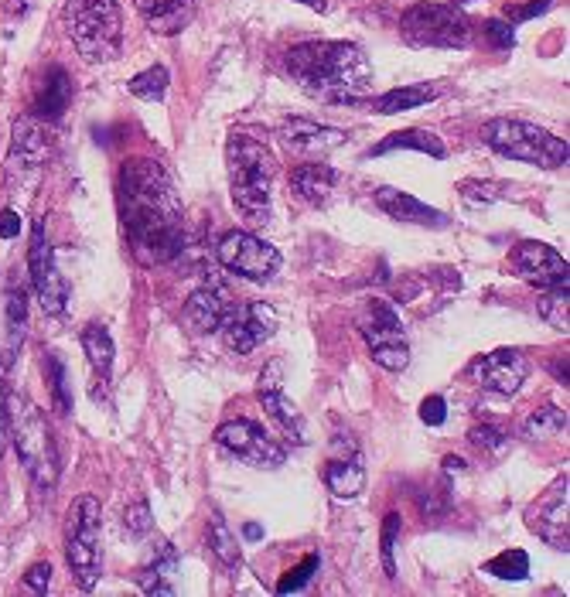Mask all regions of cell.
Masks as SVG:
<instances>
[{
	"instance_id": "c3c4849f",
	"label": "cell",
	"mask_w": 570,
	"mask_h": 597,
	"mask_svg": "<svg viewBox=\"0 0 570 597\" xmlns=\"http://www.w3.org/2000/svg\"><path fill=\"white\" fill-rule=\"evenodd\" d=\"M28 0H7V14H18V18H24L28 14Z\"/></svg>"
},
{
	"instance_id": "681fc988",
	"label": "cell",
	"mask_w": 570,
	"mask_h": 597,
	"mask_svg": "<svg viewBox=\"0 0 570 597\" xmlns=\"http://www.w3.org/2000/svg\"><path fill=\"white\" fill-rule=\"evenodd\" d=\"M243 536H246V540H260V536H263V526H260V522H246V526H243Z\"/></svg>"
},
{
	"instance_id": "7c38bea8",
	"label": "cell",
	"mask_w": 570,
	"mask_h": 597,
	"mask_svg": "<svg viewBox=\"0 0 570 597\" xmlns=\"http://www.w3.org/2000/svg\"><path fill=\"white\" fill-rule=\"evenodd\" d=\"M28 270H31V287H35V297L45 314H62L69 308V284L55 267V253L52 243H48V229L45 219L35 222L31 229V250H28Z\"/></svg>"
},
{
	"instance_id": "603a6c76",
	"label": "cell",
	"mask_w": 570,
	"mask_h": 597,
	"mask_svg": "<svg viewBox=\"0 0 570 597\" xmlns=\"http://www.w3.org/2000/svg\"><path fill=\"white\" fill-rule=\"evenodd\" d=\"M72 93H76V89H72L69 72H65L62 65H52V69L45 72V79H41L35 103H31V116H38L41 123L62 120L65 110H69V103H72Z\"/></svg>"
},
{
	"instance_id": "6da1fadb",
	"label": "cell",
	"mask_w": 570,
	"mask_h": 597,
	"mask_svg": "<svg viewBox=\"0 0 570 597\" xmlns=\"http://www.w3.org/2000/svg\"><path fill=\"white\" fill-rule=\"evenodd\" d=\"M117 209L140 267L171 263L185 250V209L168 168L154 157H130L117 174Z\"/></svg>"
},
{
	"instance_id": "60d3db41",
	"label": "cell",
	"mask_w": 570,
	"mask_h": 597,
	"mask_svg": "<svg viewBox=\"0 0 570 597\" xmlns=\"http://www.w3.org/2000/svg\"><path fill=\"white\" fill-rule=\"evenodd\" d=\"M482 31H485V38H489V45L499 48V52H509V48H516V35H512V24L509 21L492 18V21L482 24Z\"/></svg>"
},
{
	"instance_id": "484cf974",
	"label": "cell",
	"mask_w": 570,
	"mask_h": 597,
	"mask_svg": "<svg viewBox=\"0 0 570 597\" xmlns=\"http://www.w3.org/2000/svg\"><path fill=\"white\" fill-rule=\"evenodd\" d=\"M393 151H417V154L434 157V161H444V157H448V147L441 144V137L431 134V130H417V127L396 130V134L383 137L369 154H373V157H383V154H393Z\"/></svg>"
},
{
	"instance_id": "e575fe53",
	"label": "cell",
	"mask_w": 570,
	"mask_h": 597,
	"mask_svg": "<svg viewBox=\"0 0 570 597\" xmlns=\"http://www.w3.org/2000/svg\"><path fill=\"white\" fill-rule=\"evenodd\" d=\"M168 82H171L168 69H164V65H151V69L137 72V76L127 82V89L137 99H147V103H161L164 93H168Z\"/></svg>"
},
{
	"instance_id": "f546056e",
	"label": "cell",
	"mask_w": 570,
	"mask_h": 597,
	"mask_svg": "<svg viewBox=\"0 0 570 597\" xmlns=\"http://www.w3.org/2000/svg\"><path fill=\"white\" fill-rule=\"evenodd\" d=\"M82 348H86V359H89V366L99 372V379H110L117 348H113V338H110V331H106V325H99V321L86 325V331H82Z\"/></svg>"
},
{
	"instance_id": "44dd1931",
	"label": "cell",
	"mask_w": 570,
	"mask_h": 597,
	"mask_svg": "<svg viewBox=\"0 0 570 597\" xmlns=\"http://www.w3.org/2000/svg\"><path fill=\"white\" fill-rule=\"evenodd\" d=\"M229 308H233V301H229V294L222 287H198L192 297L185 301V321L192 325L195 335H212V331L222 328V321H226Z\"/></svg>"
},
{
	"instance_id": "f6af8a7d",
	"label": "cell",
	"mask_w": 570,
	"mask_h": 597,
	"mask_svg": "<svg viewBox=\"0 0 570 597\" xmlns=\"http://www.w3.org/2000/svg\"><path fill=\"white\" fill-rule=\"evenodd\" d=\"M420 420H424L427 427H441L444 420H448V400H444V396H427V400L420 403Z\"/></svg>"
},
{
	"instance_id": "d590c367",
	"label": "cell",
	"mask_w": 570,
	"mask_h": 597,
	"mask_svg": "<svg viewBox=\"0 0 570 597\" xmlns=\"http://www.w3.org/2000/svg\"><path fill=\"white\" fill-rule=\"evenodd\" d=\"M485 574L499 580H526L530 577V557L523 550H502L485 563Z\"/></svg>"
},
{
	"instance_id": "9a60e30c",
	"label": "cell",
	"mask_w": 570,
	"mask_h": 597,
	"mask_svg": "<svg viewBox=\"0 0 570 597\" xmlns=\"http://www.w3.org/2000/svg\"><path fill=\"white\" fill-rule=\"evenodd\" d=\"M509 267L523 284H533L540 290L570 284V267L564 256L547 243H536V239H526L509 253Z\"/></svg>"
},
{
	"instance_id": "f35d334b",
	"label": "cell",
	"mask_w": 570,
	"mask_h": 597,
	"mask_svg": "<svg viewBox=\"0 0 570 597\" xmlns=\"http://www.w3.org/2000/svg\"><path fill=\"white\" fill-rule=\"evenodd\" d=\"M151 526H154V516H151V505H147L144 499L134 502L127 512H123V529H127L130 536H147L151 533Z\"/></svg>"
},
{
	"instance_id": "ba28073f",
	"label": "cell",
	"mask_w": 570,
	"mask_h": 597,
	"mask_svg": "<svg viewBox=\"0 0 570 597\" xmlns=\"http://www.w3.org/2000/svg\"><path fill=\"white\" fill-rule=\"evenodd\" d=\"M99 533H103V509L96 495H79L65 522V563L82 591H93L99 580Z\"/></svg>"
},
{
	"instance_id": "f907efd6",
	"label": "cell",
	"mask_w": 570,
	"mask_h": 597,
	"mask_svg": "<svg viewBox=\"0 0 570 597\" xmlns=\"http://www.w3.org/2000/svg\"><path fill=\"white\" fill-rule=\"evenodd\" d=\"M444 471H465V458H454V454H448V458H444Z\"/></svg>"
},
{
	"instance_id": "4dcf8cb0",
	"label": "cell",
	"mask_w": 570,
	"mask_h": 597,
	"mask_svg": "<svg viewBox=\"0 0 570 597\" xmlns=\"http://www.w3.org/2000/svg\"><path fill=\"white\" fill-rule=\"evenodd\" d=\"M209 550L216 553L222 567H229V570L243 563V553H239L236 533L229 529V522L222 519V512H212V516H209Z\"/></svg>"
},
{
	"instance_id": "bcb514c9",
	"label": "cell",
	"mask_w": 570,
	"mask_h": 597,
	"mask_svg": "<svg viewBox=\"0 0 570 597\" xmlns=\"http://www.w3.org/2000/svg\"><path fill=\"white\" fill-rule=\"evenodd\" d=\"M48 584H52V567H48V563H35V567L24 574V591L28 594H45Z\"/></svg>"
},
{
	"instance_id": "277c9868",
	"label": "cell",
	"mask_w": 570,
	"mask_h": 597,
	"mask_svg": "<svg viewBox=\"0 0 570 597\" xmlns=\"http://www.w3.org/2000/svg\"><path fill=\"white\" fill-rule=\"evenodd\" d=\"M65 31L89 65L113 62L123 52V21L117 0H65Z\"/></svg>"
},
{
	"instance_id": "f5cc1de1",
	"label": "cell",
	"mask_w": 570,
	"mask_h": 597,
	"mask_svg": "<svg viewBox=\"0 0 570 597\" xmlns=\"http://www.w3.org/2000/svg\"><path fill=\"white\" fill-rule=\"evenodd\" d=\"M553 372H557V379L567 386V359L564 362H553Z\"/></svg>"
},
{
	"instance_id": "ac0fdd59",
	"label": "cell",
	"mask_w": 570,
	"mask_h": 597,
	"mask_svg": "<svg viewBox=\"0 0 570 597\" xmlns=\"http://www.w3.org/2000/svg\"><path fill=\"white\" fill-rule=\"evenodd\" d=\"M48 161V137H45V123L38 116H21L14 123V140L11 151H7V181L18 174V181H24L28 174H38L41 164Z\"/></svg>"
},
{
	"instance_id": "7dc6e473",
	"label": "cell",
	"mask_w": 570,
	"mask_h": 597,
	"mask_svg": "<svg viewBox=\"0 0 570 597\" xmlns=\"http://www.w3.org/2000/svg\"><path fill=\"white\" fill-rule=\"evenodd\" d=\"M18 232H21V212L4 209L0 212V239H14Z\"/></svg>"
},
{
	"instance_id": "4fadbf2b",
	"label": "cell",
	"mask_w": 570,
	"mask_h": 597,
	"mask_svg": "<svg viewBox=\"0 0 570 597\" xmlns=\"http://www.w3.org/2000/svg\"><path fill=\"white\" fill-rule=\"evenodd\" d=\"M277 325H280V318H277V311L270 308V304L250 301V304H239V308L233 304L219 331H222V338H226L229 352L250 355L263 342H270V338H274Z\"/></svg>"
},
{
	"instance_id": "9c48e42d",
	"label": "cell",
	"mask_w": 570,
	"mask_h": 597,
	"mask_svg": "<svg viewBox=\"0 0 570 597\" xmlns=\"http://www.w3.org/2000/svg\"><path fill=\"white\" fill-rule=\"evenodd\" d=\"M359 331L369 345V355L379 369L386 372H403L410 366V345H407V331H403L400 314L390 301L373 297L366 301V308L359 311Z\"/></svg>"
},
{
	"instance_id": "7a4b0ae2",
	"label": "cell",
	"mask_w": 570,
	"mask_h": 597,
	"mask_svg": "<svg viewBox=\"0 0 570 597\" xmlns=\"http://www.w3.org/2000/svg\"><path fill=\"white\" fill-rule=\"evenodd\" d=\"M284 69L318 103L355 106L373 89V65L355 41H301L287 48Z\"/></svg>"
},
{
	"instance_id": "ee69618b",
	"label": "cell",
	"mask_w": 570,
	"mask_h": 597,
	"mask_svg": "<svg viewBox=\"0 0 570 597\" xmlns=\"http://www.w3.org/2000/svg\"><path fill=\"white\" fill-rule=\"evenodd\" d=\"M468 441H472L478 451H502V447H506V434L489 427V424H482V427H472Z\"/></svg>"
},
{
	"instance_id": "74e56055",
	"label": "cell",
	"mask_w": 570,
	"mask_h": 597,
	"mask_svg": "<svg viewBox=\"0 0 570 597\" xmlns=\"http://www.w3.org/2000/svg\"><path fill=\"white\" fill-rule=\"evenodd\" d=\"M400 529H403V519H400V512H390V516L383 519V536H379V557H383V570H386V577H396V560H393V553H396V540H400Z\"/></svg>"
},
{
	"instance_id": "8fae6325",
	"label": "cell",
	"mask_w": 570,
	"mask_h": 597,
	"mask_svg": "<svg viewBox=\"0 0 570 597\" xmlns=\"http://www.w3.org/2000/svg\"><path fill=\"white\" fill-rule=\"evenodd\" d=\"M216 444L222 451H229L233 458H239L243 464H250V468H280L287 458V451L280 447L274 437L267 434L256 420H226L219 430H216Z\"/></svg>"
},
{
	"instance_id": "8992f818",
	"label": "cell",
	"mask_w": 570,
	"mask_h": 597,
	"mask_svg": "<svg viewBox=\"0 0 570 597\" xmlns=\"http://www.w3.org/2000/svg\"><path fill=\"white\" fill-rule=\"evenodd\" d=\"M482 140L492 147L495 154L509 157V161H523V164H533V168H564L567 157H570V147L567 140L553 137L550 130L536 127V123H523V120H506V116H499V120H489L482 127Z\"/></svg>"
},
{
	"instance_id": "d6a6232c",
	"label": "cell",
	"mask_w": 570,
	"mask_h": 597,
	"mask_svg": "<svg viewBox=\"0 0 570 597\" xmlns=\"http://www.w3.org/2000/svg\"><path fill=\"white\" fill-rule=\"evenodd\" d=\"M45 379H48V393H52V406L59 417L72 413V393H69V376H65V362L55 352L45 355Z\"/></svg>"
},
{
	"instance_id": "d4e9b609",
	"label": "cell",
	"mask_w": 570,
	"mask_h": 597,
	"mask_svg": "<svg viewBox=\"0 0 570 597\" xmlns=\"http://www.w3.org/2000/svg\"><path fill=\"white\" fill-rule=\"evenodd\" d=\"M175 567H178V550L168 540H161L158 546H154L151 560L137 570L140 591H144V594H164V597L175 594V584H171Z\"/></svg>"
},
{
	"instance_id": "8d00e7d4",
	"label": "cell",
	"mask_w": 570,
	"mask_h": 597,
	"mask_svg": "<svg viewBox=\"0 0 570 597\" xmlns=\"http://www.w3.org/2000/svg\"><path fill=\"white\" fill-rule=\"evenodd\" d=\"M318 567H321L318 553H311V557H304L301 563H297L294 570H287V574L280 577V584H277V594H297V591H304V587H308L311 580H315Z\"/></svg>"
},
{
	"instance_id": "7bdbcfd3",
	"label": "cell",
	"mask_w": 570,
	"mask_h": 597,
	"mask_svg": "<svg viewBox=\"0 0 570 597\" xmlns=\"http://www.w3.org/2000/svg\"><path fill=\"white\" fill-rule=\"evenodd\" d=\"M553 7V0H530V4H509L506 7V21L509 24H523L530 18H540V14H547Z\"/></svg>"
},
{
	"instance_id": "52a82bcc",
	"label": "cell",
	"mask_w": 570,
	"mask_h": 597,
	"mask_svg": "<svg viewBox=\"0 0 570 597\" xmlns=\"http://www.w3.org/2000/svg\"><path fill=\"white\" fill-rule=\"evenodd\" d=\"M400 35L413 48H448L461 52L472 45V21L458 4H413L400 18Z\"/></svg>"
},
{
	"instance_id": "d6986e66",
	"label": "cell",
	"mask_w": 570,
	"mask_h": 597,
	"mask_svg": "<svg viewBox=\"0 0 570 597\" xmlns=\"http://www.w3.org/2000/svg\"><path fill=\"white\" fill-rule=\"evenodd\" d=\"M280 140H284L291 151H301V154H328L345 144V130L308 120V116H291V120L280 123Z\"/></svg>"
},
{
	"instance_id": "5bb4252c",
	"label": "cell",
	"mask_w": 570,
	"mask_h": 597,
	"mask_svg": "<svg viewBox=\"0 0 570 597\" xmlns=\"http://www.w3.org/2000/svg\"><path fill=\"white\" fill-rule=\"evenodd\" d=\"M526 376H530V359L519 348H495L468 366V379L495 396H516Z\"/></svg>"
},
{
	"instance_id": "e0dca14e",
	"label": "cell",
	"mask_w": 570,
	"mask_h": 597,
	"mask_svg": "<svg viewBox=\"0 0 570 597\" xmlns=\"http://www.w3.org/2000/svg\"><path fill=\"white\" fill-rule=\"evenodd\" d=\"M567 475L557 478L550 485V492L543 495L540 502H533L526 509V519H530V529L540 536L543 543H550L553 550H564L570 546V522H567Z\"/></svg>"
},
{
	"instance_id": "cb8c5ba5",
	"label": "cell",
	"mask_w": 570,
	"mask_h": 597,
	"mask_svg": "<svg viewBox=\"0 0 570 597\" xmlns=\"http://www.w3.org/2000/svg\"><path fill=\"white\" fill-rule=\"evenodd\" d=\"M335 185H338V171L328 168V164L311 161V164H297L291 171L294 195L308 205H328V198L335 195Z\"/></svg>"
},
{
	"instance_id": "7402d4cb",
	"label": "cell",
	"mask_w": 570,
	"mask_h": 597,
	"mask_svg": "<svg viewBox=\"0 0 570 597\" xmlns=\"http://www.w3.org/2000/svg\"><path fill=\"white\" fill-rule=\"evenodd\" d=\"M137 11L154 35L171 38L195 21V0H137Z\"/></svg>"
},
{
	"instance_id": "836d02e7",
	"label": "cell",
	"mask_w": 570,
	"mask_h": 597,
	"mask_svg": "<svg viewBox=\"0 0 570 597\" xmlns=\"http://www.w3.org/2000/svg\"><path fill=\"white\" fill-rule=\"evenodd\" d=\"M567 430V413L557 410V406H543V410H536L526 417L523 424V437H530V441H547V437H557Z\"/></svg>"
},
{
	"instance_id": "3957f363",
	"label": "cell",
	"mask_w": 570,
	"mask_h": 597,
	"mask_svg": "<svg viewBox=\"0 0 570 597\" xmlns=\"http://www.w3.org/2000/svg\"><path fill=\"white\" fill-rule=\"evenodd\" d=\"M226 168H229V195L233 205L250 222L270 219L274 202V174L277 161L263 140L250 134H233L226 144Z\"/></svg>"
},
{
	"instance_id": "ab89813d",
	"label": "cell",
	"mask_w": 570,
	"mask_h": 597,
	"mask_svg": "<svg viewBox=\"0 0 570 597\" xmlns=\"http://www.w3.org/2000/svg\"><path fill=\"white\" fill-rule=\"evenodd\" d=\"M461 198H465V205H472V209H478V205H492V202H499L502 192L495 185H489V181H461Z\"/></svg>"
},
{
	"instance_id": "ffe728a7",
	"label": "cell",
	"mask_w": 570,
	"mask_h": 597,
	"mask_svg": "<svg viewBox=\"0 0 570 597\" xmlns=\"http://www.w3.org/2000/svg\"><path fill=\"white\" fill-rule=\"evenodd\" d=\"M376 205L396 222H413V226H427V229L451 226V219L441 209H431V205H424L410 192H400V188H390V185L376 188Z\"/></svg>"
},
{
	"instance_id": "b9f144b4",
	"label": "cell",
	"mask_w": 570,
	"mask_h": 597,
	"mask_svg": "<svg viewBox=\"0 0 570 597\" xmlns=\"http://www.w3.org/2000/svg\"><path fill=\"white\" fill-rule=\"evenodd\" d=\"M11 403H14V393L11 386H7L4 372H0V454L11 444Z\"/></svg>"
},
{
	"instance_id": "1f68e13d",
	"label": "cell",
	"mask_w": 570,
	"mask_h": 597,
	"mask_svg": "<svg viewBox=\"0 0 570 597\" xmlns=\"http://www.w3.org/2000/svg\"><path fill=\"white\" fill-rule=\"evenodd\" d=\"M536 311H540V318L547 321L553 331H570V284L564 287H550L547 294L536 301Z\"/></svg>"
},
{
	"instance_id": "2e32d148",
	"label": "cell",
	"mask_w": 570,
	"mask_h": 597,
	"mask_svg": "<svg viewBox=\"0 0 570 597\" xmlns=\"http://www.w3.org/2000/svg\"><path fill=\"white\" fill-rule=\"evenodd\" d=\"M256 396H260L263 410L270 413V420H277V427L291 437L294 444L308 441V430H304V417L297 413V406L284 396V366L274 359L267 362V369L256 379Z\"/></svg>"
},
{
	"instance_id": "4316f807",
	"label": "cell",
	"mask_w": 570,
	"mask_h": 597,
	"mask_svg": "<svg viewBox=\"0 0 570 597\" xmlns=\"http://www.w3.org/2000/svg\"><path fill=\"white\" fill-rule=\"evenodd\" d=\"M24 331H28V297H24L21 284H7L4 290V348L7 359L21 352L24 345Z\"/></svg>"
},
{
	"instance_id": "30bf717a",
	"label": "cell",
	"mask_w": 570,
	"mask_h": 597,
	"mask_svg": "<svg viewBox=\"0 0 570 597\" xmlns=\"http://www.w3.org/2000/svg\"><path fill=\"white\" fill-rule=\"evenodd\" d=\"M216 256L229 273H236V277H243V280H253V284L274 280L280 273V263H284L277 246L263 243L260 236L243 232V229L226 232L216 246Z\"/></svg>"
},
{
	"instance_id": "f1b7e54d",
	"label": "cell",
	"mask_w": 570,
	"mask_h": 597,
	"mask_svg": "<svg viewBox=\"0 0 570 597\" xmlns=\"http://www.w3.org/2000/svg\"><path fill=\"white\" fill-rule=\"evenodd\" d=\"M441 96L437 86H427V82H417V86H400L390 89V93L373 99V113L379 116H393V113H407V110H420V106L434 103Z\"/></svg>"
},
{
	"instance_id": "816d5d0a",
	"label": "cell",
	"mask_w": 570,
	"mask_h": 597,
	"mask_svg": "<svg viewBox=\"0 0 570 597\" xmlns=\"http://www.w3.org/2000/svg\"><path fill=\"white\" fill-rule=\"evenodd\" d=\"M297 4L311 7V11H318V14H325V11H328V4H325V0H297Z\"/></svg>"
},
{
	"instance_id": "5b68a950",
	"label": "cell",
	"mask_w": 570,
	"mask_h": 597,
	"mask_svg": "<svg viewBox=\"0 0 570 597\" xmlns=\"http://www.w3.org/2000/svg\"><path fill=\"white\" fill-rule=\"evenodd\" d=\"M11 441L18 447V458L38 492H52L62 475L59 444H55L52 427L45 424L41 410L31 400H24V396L21 400L14 396L11 403Z\"/></svg>"
},
{
	"instance_id": "83f0119b",
	"label": "cell",
	"mask_w": 570,
	"mask_h": 597,
	"mask_svg": "<svg viewBox=\"0 0 570 597\" xmlns=\"http://www.w3.org/2000/svg\"><path fill=\"white\" fill-rule=\"evenodd\" d=\"M325 485L335 499H355L366 488V468H362V458L352 454V458H332L325 468Z\"/></svg>"
}]
</instances>
